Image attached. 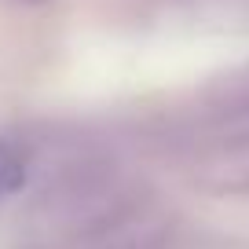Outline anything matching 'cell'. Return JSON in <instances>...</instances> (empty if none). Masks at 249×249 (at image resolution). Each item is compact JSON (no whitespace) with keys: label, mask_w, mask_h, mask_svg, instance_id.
Returning <instances> with one entry per match:
<instances>
[{"label":"cell","mask_w":249,"mask_h":249,"mask_svg":"<svg viewBox=\"0 0 249 249\" xmlns=\"http://www.w3.org/2000/svg\"><path fill=\"white\" fill-rule=\"evenodd\" d=\"M30 161H26V150L15 140H0V198L22 191Z\"/></svg>","instance_id":"6da1fadb"},{"label":"cell","mask_w":249,"mask_h":249,"mask_svg":"<svg viewBox=\"0 0 249 249\" xmlns=\"http://www.w3.org/2000/svg\"><path fill=\"white\" fill-rule=\"evenodd\" d=\"M26 4H44V0H26Z\"/></svg>","instance_id":"7a4b0ae2"}]
</instances>
